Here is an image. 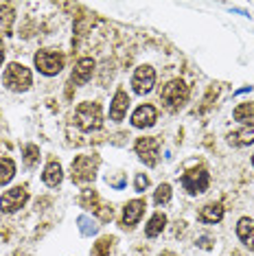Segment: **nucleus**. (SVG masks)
<instances>
[{"label":"nucleus","mask_w":254,"mask_h":256,"mask_svg":"<svg viewBox=\"0 0 254 256\" xmlns=\"http://www.w3.org/2000/svg\"><path fill=\"white\" fill-rule=\"evenodd\" d=\"M74 125L82 132H94L103 125V112L99 103H90L86 101L74 110Z\"/></svg>","instance_id":"nucleus-1"},{"label":"nucleus","mask_w":254,"mask_h":256,"mask_svg":"<svg viewBox=\"0 0 254 256\" xmlns=\"http://www.w3.org/2000/svg\"><path fill=\"white\" fill-rule=\"evenodd\" d=\"M2 84L14 92H24V90L31 88V84H33L31 70L24 68L22 64H9L7 70L2 74Z\"/></svg>","instance_id":"nucleus-2"},{"label":"nucleus","mask_w":254,"mask_h":256,"mask_svg":"<svg viewBox=\"0 0 254 256\" xmlns=\"http://www.w3.org/2000/svg\"><path fill=\"white\" fill-rule=\"evenodd\" d=\"M96 166H99V158L96 156H79V158L72 160L70 166V176L74 184H90L96 176Z\"/></svg>","instance_id":"nucleus-3"},{"label":"nucleus","mask_w":254,"mask_h":256,"mask_svg":"<svg viewBox=\"0 0 254 256\" xmlns=\"http://www.w3.org/2000/svg\"><path fill=\"white\" fill-rule=\"evenodd\" d=\"M160 98L169 110H180L188 98V86L184 84L182 79H173L162 88L160 92Z\"/></svg>","instance_id":"nucleus-4"},{"label":"nucleus","mask_w":254,"mask_h":256,"mask_svg":"<svg viewBox=\"0 0 254 256\" xmlns=\"http://www.w3.org/2000/svg\"><path fill=\"white\" fill-rule=\"evenodd\" d=\"M210 184V176L204 166H198V168H190L182 176V186L188 190L190 195H200L208 188Z\"/></svg>","instance_id":"nucleus-5"},{"label":"nucleus","mask_w":254,"mask_h":256,"mask_svg":"<svg viewBox=\"0 0 254 256\" xmlns=\"http://www.w3.org/2000/svg\"><path fill=\"white\" fill-rule=\"evenodd\" d=\"M33 62H36L38 70L46 74V77H53V74L62 72V68H64V55L55 53V50H40Z\"/></svg>","instance_id":"nucleus-6"},{"label":"nucleus","mask_w":254,"mask_h":256,"mask_svg":"<svg viewBox=\"0 0 254 256\" xmlns=\"http://www.w3.org/2000/svg\"><path fill=\"white\" fill-rule=\"evenodd\" d=\"M26 200H28L26 186H16V188L7 190V193L0 197V210L2 212H16L24 206Z\"/></svg>","instance_id":"nucleus-7"},{"label":"nucleus","mask_w":254,"mask_h":256,"mask_svg":"<svg viewBox=\"0 0 254 256\" xmlns=\"http://www.w3.org/2000/svg\"><path fill=\"white\" fill-rule=\"evenodd\" d=\"M158 149H160L158 138H138L136 140V154L147 166L158 164Z\"/></svg>","instance_id":"nucleus-8"},{"label":"nucleus","mask_w":254,"mask_h":256,"mask_svg":"<svg viewBox=\"0 0 254 256\" xmlns=\"http://www.w3.org/2000/svg\"><path fill=\"white\" fill-rule=\"evenodd\" d=\"M154 84H156V70L152 66L136 68L134 77H132V88H134L136 94H147V92H152Z\"/></svg>","instance_id":"nucleus-9"},{"label":"nucleus","mask_w":254,"mask_h":256,"mask_svg":"<svg viewBox=\"0 0 254 256\" xmlns=\"http://www.w3.org/2000/svg\"><path fill=\"white\" fill-rule=\"evenodd\" d=\"M142 212H145V200H134L130 202L127 206L123 208V228H134V226L140 221Z\"/></svg>","instance_id":"nucleus-10"},{"label":"nucleus","mask_w":254,"mask_h":256,"mask_svg":"<svg viewBox=\"0 0 254 256\" xmlns=\"http://www.w3.org/2000/svg\"><path fill=\"white\" fill-rule=\"evenodd\" d=\"M92 72H94V60L92 57H82L72 70V84H77V86L88 84L92 79Z\"/></svg>","instance_id":"nucleus-11"},{"label":"nucleus","mask_w":254,"mask_h":256,"mask_svg":"<svg viewBox=\"0 0 254 256\" xmlns=\"http://www.w3.org/2000/svg\"><path fill=\"white\" fill-rule=\"evenodd\" d=\"M158 118V112H156L154 106H140L132 114V125L138 127V130H145V127H152Z\"/></svg>","instance_id":"nucleus-12"},{"label":"nucleus","mask_w":254,"mask_h":256,"mask_svg":"<svg viewBox=\"0 0 254 256\" xmlns=\"http://www.w3.org/2000/svg\"><path fill=\"white\" fill-rule=\"evenodd\" d=\"M127 108H130V96H127L125 90H118L112 98V106H110V118L112 120H123L127 114Z\"/></svg>","instance_id":"nucleus-13"},{"label":"nucleus","mask_w":254,"mask_h":256,"mask_svg":"<svg viewBox=\"0 0 254 256\" xmlns=\"http://www.w3.org/2000/svg\"><path fill=\"white\" fill-rule=\"evenodd\" d=\"M236 236L246 248L254 250V221L250 217H241L236 221Z\"/></svg>","instance_id":"nucleus-14"},{"label":"nucleus","mask_w":254,"mask_h":256,"mask_svg":"<svg viewBox=\"0 0 254 256\" xmlns=\"http://www.w3.org/2000/svg\"><path fill=\"white\" fill-rule=\"evenodd\" d=\"M228 142L232 147H246V144L254 142V125H244L239 132L228 134Z\"/></svg>","instance_id":"nucleus-15"},{"label":"nucleus","mask_w":254,"mask_h":256,"mask_svg":"<svg viewBox=\"0 0 254 256\" xmlns=\"http://www.w3.org/2000/svg\"><path fill=\"white\" fill-rule=\"evenodd\" d=\"M224 219V206L222 204H208L200 210V221L204 224H219Z\"/></svg>","instance_id":"nucleus-16"},{"label":"nucleus","mask_w":254,"mask_h":256,"mask_svg":"<svg viewBox=\"0 0 254 256\" xmlns=\"http://www.w3.org/2000/svg\"><path fill=\"white\" fill-rule=\"evenodd\" d=\"M82 206L84 208H92L94 212H99L101 214V219H112V210L106 212V210H101L103 206H99V197H96L94 190H84V195H82Z\"/></svg>","instance_id":"nucleus-17"},{"label":"nucleus","mask_w":254,"mask_h":256,"mask_svg":"<svg viewBox=\"0 0 254 256\" xmlns=\"http://www.w3.org/2000/svg\"><path fill=\"white\" fill-rule=\"evenodd\" d=\"M62 164L60 162H48L42 173V180L46 186H60L62 184Z\"/></svg>","instance_id":"nucleus-18"},{"label":"nucleus","mask_w":254,"mask_h":256,"mask_svg":"<svg viewBox=\"0 0 254 256\" xmlns=\"http://www.w3.org/2000/svg\"><path fill=\"white\" fill-rule=\"evenodd\" d=\"M164 226H166V214H164V212H156L154 217L147 221V226H145V234H147L149 238L158 236L160 232L164 230Z\"/></svg>","instance_id":"nucleus-19"},{"label":"nucleus","mask_w":254,"mask_h":256,"mask_svg":"<svg viewBox=\"0 0 254 256\" xmlns=\"http://www.w3.org/2000/svg\"><path fill=\"white\" fill-rule=\"evenodd\" d=\"M77 226H79V232H82L84 236H92L99 232V224H96V219L90 217V214H82V217L77 219Z\"/></svg>","instance_id":"nucleus-20"},{"label":"nucleus","mask_w":254,"mask_h":256,"mask_svg":"<svg viewBox=\"0 0 254 256\" xmlns=\"http://www.w3.org/2000/svg\"><path fill=\"white\" fill-rule=\"evenodd\" d=\"M16 176V162L11 158H0V184H9Z\"/></svg>","instance_id":"nucleus-21"},{"label":"nucleus","mask_w":254,"mask_h":256,"mask_svg":"<svg viewBox=\"0 0 254 256\" xmlns=\"http://www.w3.org/2000/svg\"><path fill=\"white\" fill-rule=\"evenodd\" d=\"M232 116H234V120H241V123L254 118V103H241V106H236Z\"/></svg>","instance_id":"nucleus-22"},{"label":"nucleus","mask_w":254,"mask_h":256,"mask_svg":"<svg viewBox=\"0 0 254 256\" xmlns=\"http://www.w3.org/2000/svg\"><path fill=\"white\" fill-rule=\"evenodd\" d=\"M154 202L158 204V206L169 204L171 202V186L169 184H160L158 188H156V193H154Z\"/></svg>","instance_id":"nucleus-23"},{"label":"nucleus","mask_w":254,"mask_h":256,"mask_svg":"<svg viewBox=\"0 0 254 256\" xmlns=\"http://www.w3.org/2000/svg\"><path fill=\"white\" fill-rule=\"evenodd\" d=\"M22 154H24V164H26L28 168H33V166H36L38 162H40V149L36 147V144H26Z\"/></svg>","instance_id":"nucleus-24"},{"label":"nucleus","mask_w":254,"mask_h":256,"mask_svg":"<svg viewBox=\"0 0 254 256\" xmlns=\"http://www.w3.org/2000/svg\"><path fill=\"white\" fill-rule=\"evenodd\" d=\"M112 243H114V238H110V236L99 238V243H94V248H92V256H108L110 250H112Z\"/></svg>","instance_id":"nucleus-25"},{"label":"nucleus","mask_w":254,"mask_h":256,"mask_svg":"<svg viewBox=\"0 0 254 256\" xmlns=\"http://www.w3.org/2000/svg\"><path fill=\"white\" fill-rule=\"evenodd\" d=\"M11 20H14V9L11 4H0V22H4V33H11Z\"/></svg>","instance_id":"nucleus-26"},{"label":"nucleus","mask_w":254,"mask_h":256,"mask_svg":"<svg viewBox=\"0 0 254 256\" xmlns=\"http://www.w3.org/2000/svg\"><path fill=\"white\" fill-rule=\"evenodd\" d=\"M149 186V180H147V176H142V173H138L136 176V182H134V188L138 190V193H142V190H145Z\"/></svg>","instance_id":"nucleus-27"},{"label":"nucleus","mask_w":254,"mask_h":256,"mask_svg":"<svg viewBox=\"0 0 254 256\" xmlns=\"http://www.w3.org/2000/svg\"><path fill=\"white\" fill-rule=\"evenodd\" d=\"M108 184L114 186V188H123V186H125V178L120 176V173H118V176H110L108 178Z\"/></svg>","instance_id":"nucleus-28"},{"label":"nucleus","mask_w":254,"mask_h":256,"mask_svg":"<svg viewBox=\"0 0 254 256\" xmlns=\"http://www.w3.org/2000/svg\"><path fill=\"white\" fill-rule=\"evenodd\" d=\"M4 60V44H2V33H0V64Z\"/></svg>","instance_id":"nucleus-29"},{"label":"nucleus","mask_w":254,"mask_h":256,"mask_svg":"<svg viewBox=\"0 0 254 256\" xmlns=\"http://www.w3.org/2000/svg\"><path fill=\"white\" fill-rule=\"evenodd\" d=\"M200 246H202V248H210L208 238H206V236H202V238H200Z\"/></svg>","instance_id":"nucleus-30"},{"label":"nucleus","mask_w":254,"mask_h":256,"mask_svg":"<svg viewBox=\"0 0 254 256\" xmlns=\"http://www.w3.org/2000/svg\"><path fill=\"white\" fill-rule=\"evenodd\" d=\"M160 256H178V254H173V252H162Z\"/></svg>","instance_id":"nucleus-31"},{"label":"nucleus","mask_w":254,"mask_h":256,"mask_svg":"<svg viewBox=\"0 0 254 256\" xmlns=\"http://www.w3.org/2000/svg\"><path fill=\"white\" fill-rule=\"evenodd\" d=\"M252 166H254V156H252Z\"/></svg>","instance_id":"nucleus-32"}]
</instances>
